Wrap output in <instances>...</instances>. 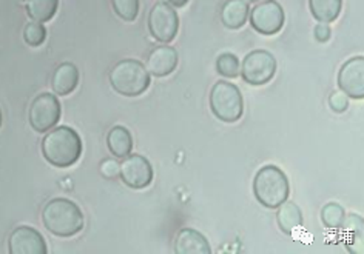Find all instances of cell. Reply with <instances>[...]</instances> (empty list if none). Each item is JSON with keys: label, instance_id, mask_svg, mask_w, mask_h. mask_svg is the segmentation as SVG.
<instances>
[{"label": "cell", "instance_id": "83f0119b", "mask_svg": "<svg viewBox=\"0 0 364 254\" xmlns=\"http://www.w3.org/2000/svg\"><path fill=\"white\" fill-rule=\"evenodd\" d=\"M314 33H315V39H316L318 42H327V40L331 39V35H332L331 26H329V25H326V23L316 25V26H315V30H314Z\"/></svg>", "mask_w": 364, "mask_h": 254}, {"label": "cell", "instance_id": "9a60e30c", "mask_svg": "<svg viewBox=\"0 0 364 254\" xmlns=\"http://www.w3.org/2000/svg\"><path fill=\"white\" fill-rule=\"evenodd\" d=\"M79 84V71L71 62H63L54 71L51 88L58 96H68L75 92Z\"/></svg>", "mask_w": 364, "mask_h": 254}, {"label": "cell", "instance_id": "52a82bcc", "mask_svg": "<svg viewBox=\"0 0 364 254\" xmlns=\"http://www.w3.org/2000/svg\"><path fill=\"white\" fill-rule=\"evenodd\" d=\"M60 114L62 108L59 99L54 94L43 93L33 101L30 106L28 119L34 131L47 133L54 125L59 123Z\"/></svg>", "mask_w": 364, "mask_h": 254}, {"label": "cell", "instance_id": "cb8c5ba5", "mask_svg": "<svg viewBox=\"0 0 364 254\" xmlns=\"http://www.w3.org/2000/svg\"><path fill=\"white\" fill-rule=\"evenodd\" d=\"M114 13L122 21L133 22L139 14V0H112Z\"/></svg>", "mask_w": 364, "mask_h": 254}, {"label": "cell", "instance_id": "d6986e66", "mask_svg": "<svg viewBox=\"0 0 364 254\" xmlns=\"http://www.w3.org/2000/svg\"><path fill=\"white\" fill-rule=\"evenodd\" d=\"M279 210L277 213V222L279 230L287 236H292L298 228L303 226V213L299 206L294 202H284L278 206Z\"/></svg>", "mask_w": 364, "mask_h": 254}, {"label": "cell", "instance_id": "277c9868", "mask_svg": "<svg viewBox=\"0 0 364 254\" xmlns=\"http://www.w3.org/2000/svg\"><path fill=\"white\" fill-rule=\"evenodd\" d=\"M110 84L116 93L125 97H136L150 87V72L142 62L125 59L117 62L110 71Z\"/></svg>", "mask_w": 364, "mask_h": 254}, {"label": "cell", "instance_id": "e0dca14e", "mask_svg": "<svg viewBox=\"0 0 364 254\" xmlns=\"http://www.w3.org/2000/svg\"><path fill=\"white\" fill-rule=\"evenodd\" d=\"M108 150L117 159H125L133 151V136L125 126L116 125L107 136Z\"/></svg>", "mask_w": 364, "mask_h": 254}, {"label": "cell", "instance_id": "5b68a950", "mask_svg": "<svg viewBox=\"0 0 364 254\" xmlns=\"http://www.w3.org/2000/svg\"><path fill=\"white\" fill-rule=\"evenodd\" d=\"M210 110L225 123L238 122L244 113V99L240 88L225 80L215 84L210 92Z\"/></svg>", "mask_w": 364, "mask_h": 254}, {"label": "cell", "instance_id": "6da1fadb", "mask_svg": "<svg viewBox=\"0 0 364 254\" xmlns=\"http://www.w3.org/2000/svg\"><path fill=\"white\" fill-rule=\"evenodd\" d=\"M42 222L58 238H73L84 230L85 217L80 208L65 197H56L43 206Z\"/></svg>", "mask_w": 364, "mask_h": 254}, {"label": "cell", "instance_id": "44dd1931", "mask_svg": "<svg viewBox=\"0 0 364 254\" xmlns=\"http://www.w3.org/2000/svg\"><path fill=\"white\" fill-rule=\"evenodd\" d=\"M59 0H26L25 10L34 22H48L58 13Z\"/></svg>", "mask_w": 364, "mask_h": 254}, {"label": "cell", "instance_id": "3957f363", "mask_svg": "<svg viewBox=\"0 0 364 254\" xmlns=\"http://www.w3.org/2000/svg\"><path fill=\"white\" fill-rule=\"evenodd\" d=\"M253 193L257 201L270 210L283 205L290 194V185L286 173L275 165L262 167L253 179Z\"/></svg>", "mask_w": 364, "mask_h": 254}, {"label": "cell", "instance_id": "f1b7e54d", "mask_svg": "<svg viewBox=\"0 0 364 254\" xmlns=\"http://www.w3.org/2000/svg\"><path fill=\"white\" fill-rule=\"evenodd\" d=\"M171 6H176V8H182L184 5H187L188 0H168Z\"/></svg>", "mask_w": 364, "mask_h": 254}, {"label": "cell", "instance_id": "2e32d148", "mask_svg": "<svg viewBox=\"0 0 364 254\" xmlns=\"http://www.w3.org/2000/svg\"><path fill=\"white\" fill-rule=\"evenodd\" d=\"M340 230L344 233V243L349 253L363 254V217L358 214H348L344 217L343 226Z\"/></svg>", "mask_w": 364, "mask_h": 254}, {"label": "cell", "instance_id": "d4e9b609", "mask_svg": "<svg viewBox=\"0 0 364 254\" xmlns=\"http://www.w3.org/2000/svg\"><path fill=\"white\" fill-rule=\"evenodd\" d=\"M23 39L30 47H41L47 39V28L42 22H30L26 23L23 30Z\"/></svg>", "mask_w": 364, "mask_h": 254}, {"label": "cell", "instance_id": "8fae6325", "mask_svg": "<svg viewBox=\"0 0 364 254\" xmlns=\"http://www.w3.org/2000/svg\"><path fill=\"white\" fill-rule=\"evenodd\" d=\"M8 251L11 254H47L48 247L43 236L33 226H17L8 239Z\"/></svg>", "mask_w": 364, "mask_h": 254}, {"label": "cell", "instance_id": "484cf974", "mask_svg": "<svg viewBox=\"0 0 364 254\" xmlns=\"http://www.w3.org/2000/svg\"><path fill=\"white\" fill-rule=\"evenodd\" d=\"M99 171L105 179H116L121 176V163L113 159H105L99 165Z\"/></svg>", "mask_w": 364, "mask_h": 254}, {"label": "cell", "instance_id": "30bf717a", "mask_svg": "<svg viewBox=\"0 0 364 254\" xmlns=\"http://www.w3.org/2000/svg\"><path fill=\"white\" fill-rule=\"evenodd\" d=\"M121 180L133 189L147 188L153 180V167L141 154H129L121 162Z\"/></svg>", "mask_w": 364, "mask_h": 254}, {"label": "cell", "instance_id": "5bb4252c", "mask_svg": "<svg viewBox=\"0 0 364 254\" xmlns=\"http://www.w3.org/2000/svg\"><path fill=\"white\" fill-rule=\"evenodd\" d=\"M173 250L176 254H210L212 248L204 234L193 228H182L178 234Z\"/></svg>", "mask_w": 364, "mask_h": 254}, {"label": "cell", "instance_id": "4316f807", "mask_svg": "<svg viewBox=\"0 0 364 254\" xmlns=\"http://www.w3.org/2000/svg\"><path fill=\"white\" fill-rule=\"evenodd\" d=\"M329 106H331V110L335 113H344L349 106V97L346 96L341 89L340 92H335L329 97Z\"/></svg>", "mask_w": 364, "mask_h": 254}, {"label": "cell", "instance_id": "603a6c76", "mask_svg": "<svg viewBox=\"0 0 364 254\" xmlns=\"http://www.w3.org/2000/svg\"><path fill=\"white\" fill-rule=\"evenodd\" d=\"M216 70L221 76L235 79L241 74V63L235 54L224 53L216 60Z\"/></svg>", "mask_w": 364, "mask_h": 254}, {"label": "cell", "instance_id": "ba28073f", "mask_svg": "<svg viewBox=\"0 0 364 254\" xmlns=\"http://www.w3.org/2000/svg\"><path fill=\"white\" fill-rule=\"evenodd\" d=\"M149 30L153 38L162 43H170L176 38L179 17L170 4L159 2L151 8L149 14Z\"/></svg>", "mask_w": 364, "mask_h": 254}, {"label": "cell", "instance_id": "7402d4cb", "mask_svg": "<svg viewBox=\"0 0 364 254\" xmlns=\"http://www.w3.org/2000/svg\"><path fill=\"white\" fill-rule=\"evenodd\" d=\"M346 217V211L344 208L336 204V202H331L323 206L321 210V222L324 223L326 228L329 230H340L343 226Z\"/></svg>", "mask_w": 364, "mask_h": 254}, {"label": "cell", "instance_id": "f546056e", "mask_svg": "<svg viewBox=\"0 0 364 254\" xmlns=\"http://www.w3.org/2000/svg\"><path fill=\"white\" fill-rule=\"evenodd\" d=\"M249 2H258V0H249Z\"/></svg>", "mask_w": 364, "mask_h": 254}, {"label": "cell", "instance_id": "4fadbf2b", "mask_svg": "<svg viewBox=\"0 0 364 254\" xmlns=\"http://www.w3.org/2000/svg\"><path fill=\"white\" fill-rule=\"evenodd\" d=\"M178 65V53L171 47H158L154 48L149 59L145 62L149 72L156 77H166L175 71Z\"/></svg>", "mask_w": 364, "mask_h": 254}, {"label": "cell", "instance_id": "9c48e42d", "mask_svg": "<svg viewBox=\"0 0 364 254\" xmlns=\"http://www.w3.org/2000/svg\"><path fill=\"white\" fill-rule=\"evenodd\" d=\"M284 10L275 0H264L253 8L250 23L255 30L264 35H272L284 26Z\"/></svg>", "mask_w": 364, "mask_h": 254}, {"label": "cell", "instance_id": "ffe728a7", "mask_svg": "<svg viewBox=\"0 0 364 254\" xmlns=\"http://www.w3.org/2000/svg\"><path fill=\"white\" fill-rule=\"evenodd\" d=\"M309 6L318 22L331 23L340 16L343 0H309Z\"/></svg>", "mask_w": 364, "mask_h": 254}, {"label": "cell", "instance_id": "7a4b0ae2", "mask_svg": "<svg viewBox=\"0 0 364 254\" xmlns=\"http://www.w3.org/2000/svg\"><path fill=\"white\" fill-rule=\"evenodd\" d=\"M42 156L58 168H68L82 156L80 136L70 126H59L45 136L42 140Z\"/></svg>", "mask_w": 364, "mask_h": 254}, {"label": "cell", "instance_id": "8992f818", "mask_svg": "<svg viewBox=\"0 0 364 254\" xmlns=\"http://www.w3.org/2000/svg\"><path fill=\"white\" fill-rule=\"evenodd\" d=\"M277 60L273 54L266 50H255L244 57L241 63L242 80L249 85H266L275 76Z\"/></svg>", "mask_w": 364, "mask_h": 254}, {"label": "cell", "instance_id": "ac0fdd59", "mask_svg": "<svg viewBox=\"0 0 364 254\" xmlns=\"http://www.w3.org/2000/svg\"><path fill=\"white\" fill-rule=\"evenodd\" d=\"M249 14V4L245 0H227L221 10V21L227 28L238 30L247 22Z\"/></svg>", "mask_w": 364, "mask_h": 254}, {"label": "cell", "instance_id": "7c38bea8", "mask_svg": "<svg viewBox=\"0 0 364 254\" xmlns=\"http://www.w3.org/2000/svg\"><path fill=\"white\" fill-rule=\"evenodd\" d=\"M338 87L341 92L350 97L361 101L364 99V57L358 56L348 60L340 70Z\"/></svg>", "mask_w": 364, "mask_h": 254}]
</instances>
